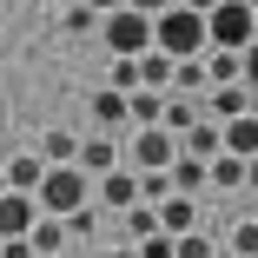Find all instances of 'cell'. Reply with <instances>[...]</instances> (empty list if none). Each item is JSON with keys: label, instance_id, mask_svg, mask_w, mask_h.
I'll return each mask as SVG.
<instances>
[{"label": "cell", "instance_id": "6da1fadb", "mask_svg": "<svg viewBox=\"0 0 258 258\" xmlns=\"http://www.w3.org/2000/svg\"><path fill=\"white\" fill-rule=\"evenodd\" d=\"M152 46L159 53H172V60H205L212 53V33H205V14L199 7H172L166 14H152Z\"/></svg>", "mask_w": 258, "mask_h": 258}, {"label": "cell", "instance_id": "7a4b0ae2", "mask_svg": "<svg viewBox=\"0 0 258 258\" xmlns=\"http://www.w3.org/2000/svg\"><path fill=\"white\" fill-rule=\"evenodd\" d=\"M86 192H93V179L80 172V166H46V179H40V212L46 219H73V212H86Z\"/></svg>", "mask_w": 258, "mask_h": 258}, {"label": "cell", "instance_id": "3957f363", "mask_svg": "<svg viewBox=\"0 0 258 258\" xmlns=\"http://www.w3.org/2000/svg\"><path fill=\"white\" fill-rule=\"evenodd\" d=\"M205 33H212V46H225V53H245V46L258 40V14H251V0H219V7L205 14Z\"/></svg>", "mask_w": 258, "mask_h": 258}, {"label": "cell", "instance_id": "277c9868", "mask_svg": "<svg viewBox=\"0 0 258 258\" xmlns=\"http://www.w3.org/2000/svg\"><path fill=\"white\" fill-rule=\"evenodd\" d=\"M99 40L113 46V60H139V53H152V14H139V7H119V14H106Z\"/></svg>", "mask_w": 258, "mask_h": 258}, {"label": "cell", "instance_id": "5b68a950", "mask_svg": "<svg viewBox=\"0 0 258 258\" xmlns=\"http://www.w3.org/2000/svg\"><path fill=\"white\" fill-rule=\"evenodd\" d=\"M172 159H179V133H166V126H139V139H133V166H139V172H172Z\"/></svg>", "mask_w": 258, "mask_h": 258}, {"label": "cell", "instance_id": "8992f818", "mask_svg": "<svg viewBox=\"0 0 258 258\" xmlns=\"http://www.w3.org/2000/svg\"><path fill=\"white\" fill-rule=\"evenodd\" d=\"M40 219H46V212H40L33 192H7V199H0V238H27Z\"/></svg>", "mask_w": 258, "mask_h": 258}, {"label": "cell", "instance_id": "52a82bcc", "mask_svg": "<svg viewBox=\"0 0 258 258\" xmlns=\"http://www.w3.org/2000/svg\"><path fill=\"white\" fill-rule=\"evenodd\" d=\"M205 113H212L219 126H225V119H245V113H258V106H251V86H245V80H232V86H212V93H205Z\"/></svg>", "mask_w": 258, "mask_h": 258}, {"label": "cell", "instance_id": "ba28073f", "mask_svg": "<svg viewBox=\"0 0 258 258\" xmlns=\"http://www.w3.org/2000/svg\"><path fill=\"white\" fill-rule=\"evenodd\" d=\"M80 172H86V179L119 172V152H113V139H106V133H99V139H80Z\"/></svg>", "mask_w": 258, "mask_h": 258}, {"label": "cell", "instance_id": "9c48e42d", "mask_svg": "<svg viewBox=\"0 0 258 258\" xmlns=\"http://www.w3.org/2000/svg\"><path fill=\"white\" fill-rule=\"evenodd\" d=\"M99 199H106L113 205V212H133V205H139V172H106V179H99Z\"/></svg>", "mask_w": 258, "mask_h": 258}, {"label": "cell", "instance_id": "30bf717a", "mask_svg": "<svg viewBox=\"0 0 258 258\" xmlns=\"http://www.w3.org/2000/svg\"><path fill=\"white\" fill-rule=\"evenodd\" d=\"M199 119H205V106H199L192 93H166V119H159L166 133H179V139H185V133H192Z\"/></svg>", "mask_w": 258, "mask_h": 258}, {"label": "cell", "instance_id": "8fae6325", "mask_svg": "<svg viewBox=\"0 0 258 258\" xmlns=\"http://www.w3.org/2000/svg\"><path fill=\"white\" fill-rule=\"evenodd\" d=\"M40 179H46L40 152H14V159H7V192H40Z\"/></svg>", "mask_w": 258, "mask_h": 258}, {"label": "cell", "instance_id": "7c38bea8", "mask_svg": "<svg viewBox=\"0 0 258 258\" xmlns=\"http://www.w3.org/2000/svg\"><path fill=\"white\" fill-rule=\"evenodd\" d=\"M179 152H192V159H219L225 152V126H212V119H199L185 139H179Z\"/></svg>", "mask_w": 258, "mask_h": 258}, {"label": "cell", "instance_id": "4fadbf2b", "mask_svg": "<svg viewBox=\"0 0 258 258\" xmlns=\"http://www.w3.org/2000/svg\"><path fill=\"white\" fill-rule=\"evenodd\" d=\"M172 73H179V60H172V53H159V46H152V53H139V86L172 93Z\"/></svg>", "mask_w": 258, "mask_h": 258}, {"label": "cell", "instance_id": "5bb4252c", "mask_svg": "<svg viewBox=\"0 0 258 258\" xmlns=\"http://www.w3.org/2000/svg\"><path fill=\"white\" fill-rule=\"evenodd\" d=\"M159 232H172V238H179V232H199V205H192L185 192H172V199L159 205Z\"/></svg>", "mask_w": 258, "mask_h": 258}, {"label": "cell", "instance_id": "9a60e30c", "mask_svg": "<svg viewBox=\"0 0 258 258\" xmlns=\"http://www.w3.org/2000/svg\"><path fill=\"white\" fill-rule=\"evenodd\" d=\"M225 152H238V159H258V113L225 119Z\"/></svg>", "mask_w": 258, "mask_h": 258}, {"label": "cell", "instance_id": "2e32d148", "mask_svg": "<svg viewBox=\"0 0 258 258\" xmlns=\"http://www.w3.org/2000/svg\"><path fill=\"white\" fill-rule=\"evenodd\" d=\"M27 238H33V251H40V258H60L73 232H67V219H40V225H33Z\"/></svg>", "mask_w": 258, "mask_h": 258}, {"label": "cell", "instance_id": "e0dca14e", "mask_svg": "<svg viewBox=\"0 0 258 258\" xmlns=\"http://www.w3.org/2000/svg\"><path fill=\"white\" fill-rule=\"evenodd\" d=\"M40 159H46V166H80V139H73L67 126L46 133V139H40Z\"/></svg>", "mask_w": 258, "mask_h": 258}, {"label": "cell", "instance_id": "ac0fdd59", "mask_svg": "<svg viewBox=\"0 0 258 258\" xmlns=\"http://www.w3.org/2000/svg\"><path fill=\"white\" fill-rule=\"evenodd\" d=\"M199 185H212V179H205V159H192V152H179V159H172V192H199Z\"/></svg>", "mask_w": 258, "mask_h": 258}, {"label": "cell", "instance_id": "d6986e66", "mask_svg": "<svg viewBox=\"0 0 258 258\" xmlns=\"http://www.w3.org/2000/svg\"><path fill=\"white\" fill-rule=\"evenodd\" d=\"M126 106H133V119H139V126H159V119H166V93L139 86V93H126Z\"/></svg>", "mask_w": 258, "mask_h": 258}, {"label": "cell", "instance_id": "ffe728a7", "mask_svg": "<svg viewBox=\"0 0 258 258\" xmlns=\"http://www.w3.org/2000/svg\"><path fill=\"white\" fill-rule=\"evenodd\" d=\"M126 119H133V106H126V93H113V86H106V93L93 99V126H126Z\"/></svg>", "mask_w": 258, "mask_h": 258}, {"label": "cell", "instance_id": "44dd1931", "mask_svg": "<svg viewBox=\"0 0 258 258\" xmlns=\"http://www.w3.org/2000/svg\"><path fill=\"white\" fill-rule=\"evenodd\" d=\"M119 219H126V238H133V245L159 238V205H133V212H119Z\"/></svg>", "mask_w": 258, "mask_h": 258}, {"label": "cell", "instance_id": "7402d4cb", "mask_svg": "<svg viewBox=\"0 0 258 258\" xmlns=\"http://www.w3.org/2000/svg\"><path fill=\"white\" fill-rule=\"evenodd\" d=\"M205 179H212V185H245V159H238V152H219V159H205Z\"/></svg>", "mask_w": 258, "mask_h": 258}, {"label": "cell", "instance_id": "603a6c76", "mask_svg": "<svg viewBox=\"0 0 258 258\" xmlns=\"http://www.w3.org/2000/svg\"><path fill=\"white\" fill-rule=\"evenodd\" d=\"M205 86H212V73H205V60H179V73H172V93H205Z\"/></svg>", "mask_w": 258, "mask_h": 258}, {"label": "cell", "instance_id": "cb8c5ba5", "mask_svg": "<svg viewBox=\"0 0 258 258\" xmlns=\"http://www.w3.org/2000/svg\"><path fill=\"white\" fill-rule=\"evenodd\" d=\"M99 27H106V14H99V7H86V0H73V7H67V33L80 40V33H99Z\"/></svg>", "mask_w": 258, "mask_h": 258}, {"label": "cell", "instance_id": "d4e9b609", "mask_svg": "<svg viewBox=\"0 0 258 258\" xmlns=\"http://www.w3.org/2000/svg\"><path fill=\"white\" fill-rule=\"evenodd\" d=\"M205 73H212V86H232V80H238V53L212 46V53H205Z\"/></svg>", "mask_w": 258, "mask_h": 258}, {"label": "cell", "instance_id": "484cf974", "mask_svg": "<svg viewBox=\"0 0 258 258\" xmlns=\"http://www.w3.org/2000/svg\"><path fill=\"white\" fill-rule=\"evenodd\" d=\"M179 258H219V245L205 232H179Z\"/></svg>", "mask_w": 258, "mask_h": 258}, {"label": "cell", "instance_id": "4316f807", "mask_svg": "<svg viewBox=\"0 0 258 258\" xmlns=\"http://www.w3.org/2000/svg\"><path fill=\"white\" fill-rule=\"evenodd\" d=\"M232 258H258V219L232 232Z\"/></svg>", "mask_w": 258, "mask_h": 258}, {"label": "cell", "instance_id": "83f0119b", "mask_svg": "<svg viewBox=\"0 0 258 258\" xmlns=\"http://www.w3.org/2000/svg\"><path fill=\"white\" fill-rule=\"evenodd\" d=\"M139 258H179V238H172V232H159V238H146V245H139Z\"/></svg>", "mask_w": 258, "mask_h": 258}, {"label": "cell", "instance_id": "f1b7e54d", "mask_svg": "<svg viewBox=\"0 0 258 258\" xmlns=\"http://www.w3.org/2000/svg\"><path fill=\"white\" fill-rule=\"evenodd\" d=\"M238 80H245V86L258 93V40H251V46H245V53H238Z\"/></svg>", "mask_w": 258, "mask_h": 258}, {"label": "cell", "instance_id": "f546056e", "mask_svg": "<svg viewBox=\"0 0 258 258\" xmlns=\"http://www.w3.org/2000/svg\"><path fill=\"white\" fill-rule=\"evenodd\" d=\"M0 258H40L33 238H0Z\"/></svg>", "mask_w": 258, "mask_h": 258}, {"label": "cell", "instance_id": "4dcf8cb0", "mask_svg": "<svg viewBox=\"0 0 258 258\" xmlns=\"http://www.w3.org/2000/svg\"><path fill=\"white\" fill-rule=\"evenodd\" d=\"M126 7H139V14H166L172 0H126Z\"/></svg>", "mask_w": 258, "mask_h": 258}, {"label": "cell", "instance_id": "1f68e13d", "mask_svg": "<svg viewBox=\"0 0 258 258\" xmlns=\"http://www.w3.org/2000/svg\"><path fill=\"white\" fill-rule=\"evenodd\" d=\"M86 7H99V14H119V7H126V0H86Z\"/></svg>", "mask_w": 258, "mask_h": 258}, {"label": "cell", "instance_id": "d6a6232c", "mask_svg": "<svg viewBox=\"0 0 258 258\" xmlns=\"http://www.w3.org/2000/svg\"><path fill=\"white\" fill-rule=\"evenodd\" d=\"M245 185H251V192H258V159H245Z\"/></svg>", "mask_w": 258, "mask_h": 258}, {"label": "cell", "instance_id": "836d02e7", "mask_svg": "<svg viewBox=\"0 0 258 258\" xmlns=\"http://www.w3.org/2000/svg\"><path fill=\"white\" fill-rule=\"evenodd\" d=\"M179 7H199V14H212V7H219V0H179Z\"/></svg>", "mask_w": 258, "mask_h": 258}, {"label": "cell", "instance_id": "e575fe53", "mask_svg": "<svg viewBox=\"0 0 258 258\" xmlns=\"http://www.w3.org/2000/svg\"><path fill=\"white\" fill-rule=\"evenodd\" d=\"M113 258H139V245H119V251H113Z\"/></svg>", "mask_w": 258, "mask_h": 258}, {"label": "cell", "instance_id": "d590c367", "mask_svg": "<svg viewBox=\"0 0 258 258\" xmlns=\"http://www.w3.org/2000/svg\"><path fill=\"white\" fill-rule=\"evenodd\" d=\"M0 199H7V166H0Z\"/></svg>", "mask_w": 258, "mask_h": 258}, {"label": "cell", "instance_id": "8d00e7d4", "mask_svg": "<svg viewBox=\"0 0 258 258\" xmlns=\"http://www.w3.org/2000/svg\"><path fill=\"white\" fill-rule=\"evenodd\" d=\"M219 258H232V251H219Z\"/></svg>", "mask_w": 258, "mask_h": 258}, {"label": "cell", "instance_id": "74e56055", "mask_svg": "<svg viewBox=\"0 0 258 258\" xmlns=\"http://www.w3.org/2000/svg\"><path fill=\"white\" fill-rule=\"evenodd\" d=\"M67 7H73V0H67Z\"/></svg>", "mask_w": 258, "mask_h": 258}, {"label": "cell", "instance_id": "f35d334b", "mask_svg": "<svg viewBox=\"0 0 258 258\" xmlns=\"http://www.w3.org/2000/svg\"><path fill=\"white\" fill-rule=\"evenodd\" d=\"M251 7H258V0H251Z\"/></svg>", "mask_w": 258, "mask_h": 258}, {"label": "cell", "instance_id": "ab89813d", "mask_svg": "<svg viewBox=\"0 0 258 258\" xmlns=\"http://www.w3.org/2000/svg\"><path fill=\"white\" fill-rule=\"evenodd\" d=\"M60 258H67V251H60Z\"/></svg>", "mask_w": 258, "mask_h": 258}, {"label": "cell", "instance_id": "60d3db41", "mask_svg": "<svg viewBox=\"0 0 258 258\" xmlns=\"http://www.w3.org/2000/svg\"><path fill=\"white\" fill-rule=\"evenodd\" d=\"M251 14H258V7H251Z\"/></svg>", "mask_w": 258, "mask_h": 258}]
</instances>
